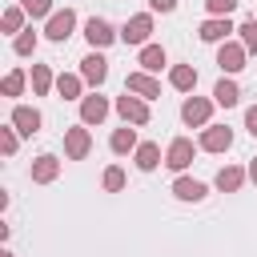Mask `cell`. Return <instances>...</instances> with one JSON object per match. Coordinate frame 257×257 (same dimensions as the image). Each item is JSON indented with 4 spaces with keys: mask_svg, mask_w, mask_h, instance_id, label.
Returning <instances> with one entry per match:
<instances>
[{
    "mask_svg": "<svg viewBox=\"0 0 257 257\" xmlns=\"http://www.w3.org/2000/svg\"><path fill=\"white\" fill-rule=\"evenodd\" d=\"M189 161H193V141H185V137H177V141L169 145V157H165V165L181 173V169H185Z\"/></svg>",
    "mask_w": 257,
    "mask_h": 257,
    "instance_id": "ba28073f",
    "label": "cell"
},
{
    "mask_svg": "<svg viewBox=\"0 0 257 257\" xmlns=\"http://www.w3.org/2000/svg\"><path fill=\"white\" fill-rule=\"evenodd\" d=\"M233 32V24L229 20H221V16H213V20H205L201 24V40H225Z\"/></svg>",
    "mask_w": 257,
    "mask_h": 257,
    "instance_id": "2e32d148",
    "label": "cell"
},
{
    "mask_svg": "<svg viewBox=\"0 0 257 257\" xmlns=\"http://www.w3.org/2000/svg\"><path fill=\"white\" fill-rule=\"evenodd\" d=\"M80 76H84L88 84H100V80L108 76V60H104L100 52H88V56L80 60Z\"/></svg>",
    "mask_w": 257,
    "mask_h": 257,
    "instance_id": "5b68a950",
    "label": "cell"
},
{
    "mask_svg": "<svg viewBox=\"0 0 257 257\" xmlns=\"http://www.w3.org/2000/svg\"><path fill=\"white\" fill-rule=\"evenodd\" d=\"M20 88H24V72H8L4 76V96H20Z\"/></svg>",
    "mask_w": 257,
    "mask_h": 257,
    "instance_id": "484cf974",
    "label": "cell"
},
{
    "mask_svg": "<svg viewBox=\"0 0 257 257\" xmlns=\"http://www.w3.org/2000/svg\"><path fill=\"white\" fill-rule=\"evenodd\" d=\"M169 80H173V88H193V84H197V72H193L189 64H177Z\"/></svg>",
    "mask_w": 257,
    "mask_h": 257,
    "instance_id": "7402d4cb",
    "label": "cell"
},
{
    "mask_svg": "<svg viewBox=\"0 0 257 257\" xmlns=\"http://www.w3.org/2000/svg\"><path fill=\"white\" fill-rule=\"evenodd\" d=\"M173 193H177L181 201H201V197H205V185H201V181H189V177H177V181H173Z\"/></svg>",
    "mask_w": 257,
    "mask_h": 257,
    "instance_id": "9a60e30c",
    "label": "cell"
},
{
    "mask_svg": "<svg viewBox=\"0 0 257 257\" xmlns=\"http://www.w3.org/2000/svg\"><path fill=\"white\" fill-rule=\"evenodd\" d=\"M12 48H16V52H20V56H28V52H32V48H36V32H32V28H28V32H20V36H16V44H12Z\"/></svg>",
    "mask_w": 257,
    "mask_h": 257,
    "instance_id": "d4e9b609",
    "label": "cell"
},
{
    "mask_svg": "<svg viewBox=\"0 0 257 257\" xmlns=\"http://www.w3.org/2000/svg\"><path fill=\"white\" fill-rule=\"evenodd\" d=\"M104 189H112V193L124 189V173H120V169H108V173H104Z\"/></svg>",
    "mask_w": 257,
    "mask_h": 257,
    "instance_id": "4dcf8cb0",
    "label": "cell"
},
{
    "mask_svg": "<svg viewBox=\"0 0 257 257\" xmlns=\"http://www.w3.org/2000/svg\"><path fill=\"white\" fill-rule=\"evenodd\" d=\"M88 145H92V141H88V128H68V133H64V153H68L72 161H80V157L88 153Z\"/></svg>",
    "mask_w": 257,
    "mask_h": 257,
    "instance_id": "30bf717a",
    "label": "cell"
},
{
    "mask_svg": "<svg viewBox=\"0 0 257 257\" xmlns=\"http://www.w3.org/2000/svg\"><path fill=\"white\" fill-rule=\"evenodd\" d=\"M241 181H245V173H241L237 165H229V169H221V173H217V189H225V193H237V189H241Z\"/></svg>",
    "mask_w": 257,
    "mask_h": 257,
    "instance_id": "ac0fdd59",
    "label": "cell"
},
{
    "mask_svg": "<svg viewBox=\"0 0 257 257\" xmlns=\"http://www.w3.org/2000/svg\"><path fill=\"white\" fill-rule=\"evenodd\" d=\"M241 40H245V48H257V20L241 24Z\"/></svg>",
    "mask_w": 257,
    "mask_h": 257,
    "instance_id": "f1b7e54d",
    "label": "cell"
},
{
    "mask_svg": "<svg viewBox=\"0 0 257 257\" xmlns=\"http://www.w3.org/2000/svg\"><path fill=\"white\" fill-rule=\"evenodd\" d=\"M116 112H120L128 124H145V120H149V104H145V100H137V96H128V92L116 100Z\"/></svg>",
    "mask_w": 257,
    "mask_h": 257,
    "instance_id": "3957f363",
    "label": "cell"
},
{
    "mask_svg": "<svg viewBox=\"0 0 257 257\" xmlns=\"http://www.w3.org/2000/svg\"><path fill=\"white\" fill-rule=\"evenodd\" d=\"M20 20H24V8H8L4 12V32H20Z\"/></svg>",
    "mask_w": 257,
    "mask_h": 257,
    "instance_id": "4316f807",
    "label": "cell"
},
{
    "mask_svg": "<svg viewBox=\"0 0 257 257\" xmlns=\"http://www.w3.org/2000/svg\"><path fill=\"white\" fill-rule=\"evenodd\" d=\"M32 88H36L40 96L52 88V72H48V64H32Z\"/></svg>",
    "mask_w": 257,
    "mask_h": 257,
    "instance_id": "603a6c76",
    "label": "cell"
},
{
    "mask_svg": "<svg viewBox=\"0 0 257 257\" xmlns=\"http://www.w3.org/2000/svg\"><path fill=\"white\" fill-rule=\"evenodd\" d=\"M213 96H217V104H225V108H229V104H237V100H241V88H237L233 80H217Z\"/></svg>",
    "mask_w": 257,
    "mask_h": 257,
    "instance_id": "d6986e66",
    "label": "cell"
},
{
    "mask_svg": "<svg viewBox=\"0 0 257 257\" xmlns=\"http://www.w3.org/2000/svg\"><path fill=\"white\" fill-rule=\"evenodd\" d=\"M0 149L4 153H16V133L12 128H0Z\"/></svg>",
    "mask_w": 257,
    "mask_h": 257,
    "instance_id": "1f68e13d",
    "label": "cell"
},
{
    "mask_svg": "<svg viewBox=\"0 0 257 257\" xmlns=\"http://www.w3.org/2000/svg\"><path fill=\"white\" fill-rule=\"evenodd\" d=\"M209 108H213V104H209L205 96H189V100L181 104V116H185V124H205V120H209Z\"/></svg>",
    "mask_w": 257,
    "mask_h": 257,
    "instance_id": "52a82bcc",
    "label": "cell"
},
{
    "mask_svg": "<svg viewBox=\"0 0 257 257\" xmlns=\"http://www.w3.org/2000/svg\"><path fill=\"white\" fill-rule=\"evenodd\" d=\"M72 24H76V16L64 8V12H52L48 16V28L44 32H48V40H68L72 36Z\"/></svg>",
    "mask_w": 257,
    "mask_h": 257,
    "instance_id": "277c9868",
    "label": "cell"
},
{
    "mask_svg": "<svg viewBox=\"0 0 257 257\" xmlns=\"http://www.w3.org/2000/svg\"><path fill=\"white\" fill-rule=\"evenodd\" d=\"M12 124H16L24 137H32V133L40 128V112H36V108H28V104H16V108H12Z\"/></svg>",
    "mask_w": 257,
    "mask_h": 257,
    "instance_id": "9c48e42d",
    "label": "cell"
},
{
    "mask_svg": "<svg viewBox=\"0 0 257 257\" xmlns=\"http://www.w3.org/2000/svg\"><path fill=\"white\" fill-rule=\"evenodd\" d=\"M56 88H60V96H64V100H72V96H80V76H60V80H56Z\"/></svg>",
    "mask_w": 257,
    "mask_h": 257,
    "instance_id": "cb8c5ba5",
    "label": "cell"
},
{
    "mask_svg": "<svg viewBox=\"0 0 257 257\" xmlns=\"http://www.w3.org/2000/svg\"><path fill=\"white\" fill-rule=\"evenodd\" d=\"M137 165L149 173V169H157L161 165V149L157 145H137Z\"/></svg>",
    "mask_w": 257,
    "mask_h": 257,
    "instance_id": "ffe728a7",
    "label": "cell"
},
{
    "mask_svg": "<svg viewBox=\"0 0 257 257\" xmlns=\"http://www.w3.org/2000/svg\"><path fill=\"white\" fill-rule=\"evenodd\" d=\"M233 145V133L229 128H205V137H201V149L205 153H225Z\"/></svg>",
    "mask_w": 257,
    "mask_h": 257,
    "instance_id": "7c38bea8",
    "label": "cell"
},
{
    "mask_svg": "<svg viewBox=\"0 0 257 257\" xmlns=\"http://www.w3.org/2000/svg\"><path fill=\"white\" fill-rule=\"evenodd\" d=\"M128 92H141V96H161V84H157L149 72H128Z\"/></svg>",
    "mask_w": 257,
    "mask_h": 257,
    "instance_id": "5bb4252c",
    "label": "cell"
},
{
    "mask_svg": "<svg viewBox=\"0 0 257 257\" xmlns=\"http://www.w3.org/2000/svg\"><path fill=\"white\" fill-rule=\"evenodd\" d=\"M24 12L28 16H48L52 12V0H24Z\"/></svg>",
    "mask_w": 257,
    "mask_h": 257,
    "instance_id": "83f0119b",
    "label": "cell"
},
{
    "mask_svg": "<svg viewBox=\"0 0 257 257\" xmlns=\"http://www.w3.org/2000/svg\"><path fill=\"white\" fill-rule=\"evenodd\" d=\"M205 4H209V12H213V16H229V12L237 8V0H205Z\"/></svg>",
    "mask_w": 257,
    "mask_h": 257,
    "instance_id": "f546056e",
    "label": "cell"
},
{
    "mask_svg": "<svg viewBox=\"0 0 257 257\" xmlns=\"http://www.w3.org/2000/svg\"><path fill=\"white\" fill-rule=\"evenodd\" d=\"M249 177H253V181H257V161H253V165H249Z\"/></svg>",
    "mask_w": 257,
    "mask_h": 257,
    "instance_id": "e575fe53",
    "label": "cell"
},
{
    "mask_svg": "<svg viewBox=\"0 0 257 257\" xmlns=\"http://www.w3.org/2000/svg\"><path fill=\"white\" fill-rule=\"evenodd\" d=\"M161 64H165V48H161V44H145V48H141V68H145V72H157Z\"/></svg>",
    "mask_w": 257,
    "mask_h": 257,
    "instance_id": "e0dca14e",
    "label": "cell"
},
{
    "mask_svg": "<svg viewBox=\"0 0 257 257\" xmlns=\"http://www.w3.org/2000/svg\"><path fill=\"white\" fill-rule=\"evenodd\" d=\"M108 145H112V153H128V149H137V133L133 128H116Z\"/></svg>",
    "mask_w": 257,
    "mask_h": 257,
    "instance_id": "44dd1931",
    "label": "cell"
},
{
    "mask_svg": "<svg viewBox=\"0 0 257 257\" xmlns=\"http://www.w3.org/2000/svg\"><path fill=\"white\" fill-rule=\"evenodd\" d=\"M104 116H108V100L104 96H84L80 100V120L84 124H100Z\"/></svg>",
    "mask_w": 257,
    "mask_h": 257,
    "instance_id": "8992f818",
    "label": "cell"
},
{
    "mask_svg": "<svg viewBox=\"0 0 257 257\" xmlns=\"http://www.w3.org/2000/svg\"><path fill=\"white\" fill-rule=\"evenodd\" d=\"M149 32H153V16H149V12H141V16H133V20L124 24L120 40H124V44H145V40H149Z\"/></svg>",
    "mask_w": 257,
    "mask_h": 257,
    "instance_id": "6da1fadb",
    "label": "cell"
},
{
    "mask_svg": "<svg viewBox=\"0 0 257 257\" xmlns=\"http://www.w3.org/2000/svg\"><path fill=\"white\" fill-rule=\"evenodd\" d=\"M217 64H221L225 72H237V68H245V48H241V44H221V52H217Z\"/></svg>",
    "mask_w": 257,
    "mask_h": 257,
    "instance_id": "8fae6325",
    "label": "cell"
},
{
    "mask_svg": "<svg viewBox=\"0 0 257 257\" xmlns=\"http://www.w3.org/2000/svg\"><path fill=\"white\" fill-rule=\"evenodd\" d=\"M245 124H249V133H253V137H257V104H253V108H249V112H245Z\"/></svg>",
    "mask_w": 257,
    "mask_h": 257,
    "instance_id": "d6a6232c",
    "label": "cell"
},
{
    "mask_svg": "<svg viewBox=\"0 0 257 257\" xmlns=\"http://www.w3.org/2000/svg\"><path fill=\"white\" fill-rule=\"evenodd\" d=\"M0 257H12V253H0Z\"/></svg>",
    "mask_w": 257,
    "mask_h": 257,
    "instance_id": "d590c367",
    "label": "cell"
},
{
    "mask_svg": "<svg viewBox=\"0 0 257 257\" xmlns=\"http://www.w3.org/2000/svg\"><path fill=\"white\" fill-rule=\"evenodd\" d=\"M153 8H157V12H173V8H177V0H153Z\"/></svg>",
    "mask_w": 257,
    "mask_h": 257,
    "instance_id": "836d02e7",
    "label": "cell"
},
{
    "mask_svg": "<svg viewBox=\"0 0 257 257\" xmlns=\"http://www.w3.org/2000/svg\"><path fill=\"white\" fill-rule=\"evenodd\" d=\"M84 36H88V44H92V48H104V44H112V40H116L112 24H108V20H100V16H92V20L84 24Z\"/></svg>",
    "mask_w": 257,
    "mask_h": 257,
    "instance_id": "7a4b0ae2",
    "label": "cell"
},
{
    "mask_svg": "<svg viewBox=\"0 0 257 257\" xmlns=\"http://www.w3.org/2000/svg\"><path fill=\"white\" fill-rule=\"evenodd\" d=\"M60 173V161L52 157V153H44V157H36V165H32V181H40V185H48L52 177Z\"/></svg>",
    "mask_w": 257,
    "mask_h": 257,
    "instance_id": "4fadbf2b",
    "label": "cell"
}]
</instances>
